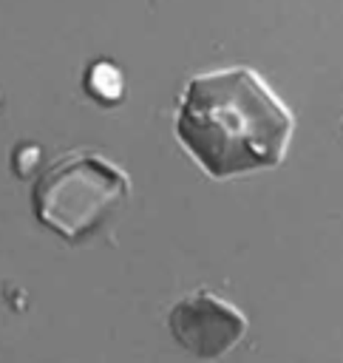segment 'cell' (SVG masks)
Here are the masks:
<instances>
[{"mask_svg":"<svg viewBox=\"0 0 343 363\" xmlns=\"http://www.w3.org/2000/svg\"><path fill=\"white\" fill-rule=\"evenodd\" d=\"M292 130V111L255 68H213L184 82L176 139L213 179L278 167Z\"/></svg>","mask_w":343,"mask_h":363,"instance_id":"6da1fadb","label":"cell"},{"mask_svg":"<svg viewBox=\"0 0 343 363\" xmlns=\"http://www.w3.org/2000/svg\"><path fill=\"white\" fill-rule=\"evenodd\" d=\"M128 173L99 150L77 147L45 167L34 184L37 218L62 235L79 241L94 233L128 196Z\"/></svg>","mask_w":343,"mask_h":363,"instance_id":"7a4b0ae2","label":"cell"},{"mask_svg":"<svg viewBox=\"0 0 343 363\" xmlns=\"http://www.w3.org/2000/svg\"><path fill=\"white\" fill-rule=\"evenodd\" d=\"M170 332L196 357L215 360L244 337L247 315L227 298L210 289H198L173 306Z\"/></svg>","mask_w":343,"mask_h":363,"instance_id":"3957f363","label":"cell"},{"mask_svg":"<svg viewBox=\"0 0 343 363\" xmlns=\"http://www.w3.org/2000/svg\"><path fill=\"white\" fill-rule=\"evenodd\" d=\"M88 88H91V94L96 96V99H102V102H116L119 96H122V74H119V68L116 65H111V62H96L94 68H91V74H88Z\"/></svg>","mask_w":343,"mask_h":363,"instance_id":"277c9868","label":"cell"}]
</instances>
